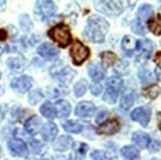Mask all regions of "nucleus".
I'll return each mask as SVG.
<instances>
[{"mask_svg":"<svg viewBox=\"0 0 161 160\" xmlns=\"http://www.w3.org/2000/svg\"><path fill=\"white\" fill-rule=\"evenodd\" d=\"M130 28H131V31L136 35H139V36H144L145 35V29L141 20H138V19L135 20L134 22L131 23Z\"/></svg>","mask_w":161,"mask_h":160,"instance_id":"nucleus-32","label":"nucleus"},{"mask_svg":"<svg viewBox=\"0 0 161 160\" xmlns=\"http://www.w3.org/2000/svg\"><path fill=\"white\" fill-rule=\"evenodd\" d=\"M151 160H160V159H158V158H152Z\"/></svg>","mask_w":161,"mask_h":160,"instance_id":"nucleus-47","label":"nucleus"},{"mask_svg":"<svg viewBox=\"0 0 161 160\" xmlns=\"http://www.w3.org/2000/svg\"><path fill=\"white\" fill-rule=\"evenodd\" d=\"M2 117H3V113L1 111V108H0V119H2Z\"/></svg>","mask_w":161,"mask_h":160,"instance_id":"nucleus-44","label":"nucleus"},{"mask_svg":"<svg viewBox=\"0 0 161 160\" xmlns=\"http://www.w3.org/2000/svg\"><path fill=\"white\" fill-rule=\"evenodd\" d=\"M64 129L68 131V133H72V134H78L82 130L83 127L81 124L75 121H67L64 124Z\"/></svg>","mask_w":161,"mask_h":160,"instance_id":"nucleus-29","label":"nucleus"},{"mask_svg":"<svg viewBox=\"0 0 161 160\" xmlns=\"http://www.w3.org/2000/svg\"><path fill=\"white\" fill-rule=\"evenodd\" d=\"M102 90H103V87L101 84H99V83H95V84H93L92 86H91V93L95 96L100 95Z\"/></svg>","mask_w":161,"mask_h":160,"instance_id":"nucleus-39","label":"nucleus"},{"mask_svg":"<svg viewBox=\"0 0 161 160\" xmlns=\"http://www.w3.org/2000/svg\"><path fill=\"white\" fill-rule=\"evenodd\" d=\"M109 28L110 25L106 19L98 15H93L88 19L83 36L92 43H102L109 32Z\"/></svg>","mask_w":161,"mask_h":160,"instance_id":"nucleus-1","label":"nucleus"},{"mask_svg":"<svg viewBox=\"0 0 161 160\" xmlns=\"http://www.w3.org/2000/svg\"><path fill=\"white\" fill-rule=\"evenodd\" d=\"M1 155H2V149L0 147V157H1Z\"/></svg>","mask_w":161,"mask_h":160,"instance_id":"nucleus-45","label":"nucleus"},{"mask_svg":"<svg viewBox=\"0 0 161 160\" xmlns=\"http://www.w3.org/2000/svg\"><path fill=\"white\" fill-rule=\"evenodd\" d=\"M47 35L60 47H66L71 43V34L69 32V28L64 24H58L53 27L47 32Z\"/></svg>","mask_w":161,"mask_h":160,"instance_id":"nucleus-2","label":"nucleus"},{"mask_svg":"<svg viewBox=\"0 0 161 160\" xmlns=\"http://www.w3.org/2000/svg\"><path fill=\"white\" fill-rule=\"evenodd\" d=\"M121 130V124L118 120L113 119L107 121L103 124H101L99 128L97 129L98 134L100 135H112L117 134Z\"/></svg>","mask_w":161,"mask_h":160,"instance_id":"nucleus-8","label":"nucleus"},{"mask_svg":"<svg viewBox=\"0 0 161 160\" xmlns=\"http://www.w3.org/2000/svg\"><path fill=\"white\" fill-rule=\"evenodd\" d=\"M58 127L53 123H47L42 128V136L46 141H53L58 135Z\"/></svg>","mask_w":161,"mask_h":160,"instance_id":"nucleus-14","label":"nucleus"},{"mask_svg":"<svg viewBox=\"0 0 161 160\" xmlns=\"http://www.w3.org/2000/svg\"><path fill=\"white\" fill-rule=\"evenodd\" d=\"M119 95H120V92L116 91L114 89L107 88L106 92L103 95V100L108 104H115L117 102Z\"/></svg>","mask_w":161,"mask_h":160,"instance_id":"nucleus-30","label":"nucleus"},{"mask_svg":"<svg viewBox=\"0 0 161 160\" xmlns=\"http://www.w3.org/2000/svg\"><path fill=\"white\" fill-rule=\"evenodd\" d=\"M151 109L149 107H138L136 108L130 114L132 121L137 122L142 127L146 128L150 121Z\"/></svg>","mask_w":161,"mask_h":160,"instance_id":"nucleus-6","label":"nucleus"},{"mask_svg":"<svg viewBox=\"0 0 161 160\" xmlns=\"http://www.w3.org/2000/svg\"><path fill=\"white\" fill-rule=\"evenodd\" d=\"M0 78H1V71H0Z\"/></svg>","mask_w":161,"mask_h":160,"instance_id":"nucleus-48","label":"nucleus"},{"mask_svg":"<svg viewBox=\"0 0 161 160\" xmlns=\"http://www.w3.org/2000/svg\"><path fill=\"white\" fill-rule=\"evenodd\" d=\"M122 48L128 55H130L137 48V41L130 36H125L122 41Z\"/></svg>","mask_w":161,"mask_h":160,"instance_id":"nucleus-18","label":"nucleus"},{"mask_svg":"<svg viewBox=\"0 0 161 160\" xmlns=\"http://www.w3.org/2000/svg\"><path fill=\"white\" fill-rule=\"evenodd\" d=\"M128 67H129V63L127 61H122V62H120L118 65H117V67H116V70L119 72V73H125L128 71Z\"/></svg>","mask_w":161,"mask_h":160,"instance_id":"nucleus-37","label":"nucleus"},{"mask_svg":"<svg viewBox=\"0 0 161 160\" xmlns=\"http://www.w3.org/2000/svg\"><path fill=\"white\" fill-rule=\"evenodd\" d=\"M121 154L125 160H138L139 159V151L136 147L127 145L121 149Z\"/></svg>","mask_w":161,"mask_h":160,"instance_id":"nucleus-20","label":"nucleus"},{"mask_svg":"<svg viewBox=\"0 0 161 160\" xmlns=\"http://www.w3.org/2000/svg\"><path fill=\"white\" fill-rule=\"evenodd\" d=\"M40 111L42 115L45 118H47V119L53 120L54 118L57 117V110H55V107L50 102H46L45 104H43Z\"/></svg>","mask_w":161,"mask_h":160,"instance_id":"nucleus-23","label":"nucleus"},{"mask_svg":"<svg viewBox=\"0 0 161 160\" xmlns=\"http://www.w3.org/2000/svg\"><path fill=\"white\" fill-rule=\"evenodd\" d=\"M42 124H43V122H42V120L40 119L39 117L33 116L26 122L25 129H26L27 133L29 135H35L40 131V130L42 128Z\"/></svg>","mask_w":161,"mask_h":160,"instance_id":"nucleus-13","label":"nucleus"},{"mask_svg":"<svg viewBox=\"0 0 161 160\" xmlns=\"http://www.w3.org/2000/svg\"><path fill=\"white\" fill-rule=\"evenodd\" d=\"M138 78L141 79V81L143 84H152L156 80V75L154 73L150 72L149 70H142L138 73Z\"/></svg>","mask_w":161,"mask_h":160,"instance_id":"nucleus-27","label":"nucleus"},{"mask_svg":"<svg viewBox=\"0 0 161 160\" xmlns=\"http://www.w3.org/2000/svg\"><path fill=\"white\" fill-rule=\"evenodd\" d=\"M72 144V137L69 135H61L53 143V149L58 152H64L70 148Z\"/></svg>","mask_w":161,"mask_h":160,"instance_id":"nucleus-16","label":"nucleus"},{"mask_svg":"<svg viewBox=\"0 0 161 160\" xmlns=\"http://www.w3.org/2000/svg\"><path fill=\"white\" fill-rule=\"evenodd\" d=\"M147 26H148V29L154 35H156V36L161 35V15L160 14H157L154 18L148 20Z\"/></svg>","mask_w":161,"mask_h":160,"instance_id":"nucleus-24","label":"nucleus"},{"mask_svg":"<svg viewBox=\"0 0 161 160\" xmlns=\"http://www.w3.org/2000/svg\"><path fill=\"white\" fill-rule=\"evenodd\" d=\"M117 58H117L116 53H114L113 52H104L101 53L102 62L106 67L113 65L117 61Z\"/></svg>","mask_w":161,"mask_h":160,"instance_id":"nucleus-28","label":"nucleus"},{"mask_svg":"<svg viewBox=\"0 0 161 160\" xmlns=\"http://www.w3.org/2000/svg\"><path fill=\"white\" fill-rule=\"evenodd\" d=\"M88 73L91 76V78L94 82H99L105 78V75H106V71L98 63H90L88 65Z\"/></svg>","mask_w":161,"mask_h":160,"instance_id":"nucleus-12","label":"nucleus"},{"mask_svg":"<svg viewBox=\"0 0 161 160\" xmlns=\"http://www.w3.org/2000/svg\"><path fill=\"white\" fill-rule=\"evenodd\" d=\"M55 110H57V115L59 118H65L70 114L71 107L66 100H58L55 103Z\"/></svg>","mask_w":161,"mask_h":160,"instance_id":"nucleus-19","label":"nucleus"},{"mask_svg":"<svg viewBox=\"0 0 161 160\" xmlns=\"http://www.w3.org/2000/svg\"><path fill=\"white\" fill-rule=\"evenodd\" d=\"M137 50L139 51V54L136 58V64L142 65L147 60L153 51V44L149 40H142L137 41Z\"/></svg>","mask_w":161,"mask_h":160,"instance_id":"nucleus-5","label":"nucleus"},{"mask_svg":"<svg viewBox=\"0 0 161 160\" xmlns=\"http://www.w3.org/2000/svg\"><path fill=\"white\" fill-rule=\"evenodd\" d=\"M33 85V79L27 75H23L19 78L12 80L11 86L19 93H26Z\"/></svg>","mask_w":161,"mask_h":160,"instance_id":"nucleus-9","label":"nucleus"},{"mask_svg":"<svg viewBox=\"0 0 161 160\" xmlns=\"http://www.w3.org/2000/svg\"><path fill=\"white\" fill-rule=\"evenodd\" d=\"M87 90V86H86V82L85 80H80L76 83V85L74 86V93L76 97H81L85 94Z\"/></svg>","mask_w":161,"mask_h":160,"instance_id":"nucleus-33","label":"nucleus"},{"mask_svg":"<svg viewBox=\"0 0 161 160\" xmlns=\"http://www.w3.org/2000/svg\"><path fill=\"white\" fill-rule=\"evenodd\" d=\"M160 142L159 141H153L151 144H150V147H149V150L151 151V152H156V151H158L159 149H160Z\"/></svg>","mask_w":161,"mask_h":160,"instance_id":"nucleus-40","label":"nucleus"},{"mask_svg":"<svg viewBox=\"0 0 161 160\" xmlns=\"http://www.w3.org/2000/svg\"><path fill=\"white\" fill-rule=\"evenodd\" d=\"M37 4L40 12L45 16H51L52 14L55 12V9H57L54 3L52 1H39Z\"/></svg>","mask_w":161,"mask_h":160,"instance_id":"nucleus-22","label":"nucleus"},{"mask_svg":"<svg viewBox=\"0 0 161 160\" xmlns=\"http://www.w3.org/2000/svg\"><path fill=\"white\" fill-rule=\"evenodd\" d=\"M95 9L108 16H119L124 11L121 1H95Z\"/></svg>","mask_w":161,"mask_h":160,"instance_id":"nucleus-3","label":"nucleus"},{"mask_svg":"<svg viewBox=\"0 0 161 160\" xmlns=\"http://www.w3.org/2000/svg\"><path fill=\"white\" fill-rule=\"evenodd\" d=\"M131 140L139 148L144 149L149 145L150 143V137L147 134L143 133V131H136L132 134Z\"/></svg>","mask_w":161,"mask_h":160,"instance_id":"nucleus-15","label":"nucleus"},{"mask_svg":"<svg viewBox=\"0 0 161 160\" xmlns=\"http://www.w3.org/2000/svg\"><path fill=\"white\" fill-rule=\"evenodd\" d=\"M108 115H109V111L107 110V109H102L99 113H98V115H97V117H96V123H98V124H101V123H103L105 120L107 119V117H108Z\"/></svg>","mask_w":161,"mask_h":160,"instance_id":"nucleus-36","label":"nucleus"},{"mask_svg":"<svg viewBox=\"0 0 161 160\" xmlns=\"http://www.w3.org/2000/svg\"><path fill=\"white\" fill-rule=\"evenodd\" d=\"M42 98V95L40 93V91H34L31 96H30V103L32 105H35V104H37Z\"/></svg>","mask_w":161,"mask_h":160,"instance_id":"nucleus-38","label":"nucleus"},{"mask_svg":"<svg viewBox=\"0 0 161 160\" xmlns=\"http://www.w3.org/2000/svg\"><path fill=\"white\" fill-rule=\"evenodd\" d=\"M43 160H52V159L51 158H44Z\"/></svg>","mask_w":161,"mask_h":160,"instance_id":"nucleus-46","label":"nucleus"},{"mask_svg":"<svg viewBox=\"0 0 161 160\" xmlns=\"http://www.w3.org/2000/svg\"><path fill=\"white\" fill-rule=\"evenodd\" d=\"M7 65L9 66L11 70L21 71L24 69L23 67L25 65V61L23 58H11L7 60Z\"/></svg>","mask_w":161,"mask_h":160,"instance_id":"nucleus-25","label":"nucleus"},{"mask_svg":"<svg viewBox=\"0 0 161 160\" xmlns=\"http://www.w3.org/2000/svg\"><path fill=\"white\" fill-rule=\"evenodd\" d=\"M153 13L152 7L149 4H143L138 9V17L139 20H147Z\"/></svg>","mask_w":161,"mask_h":160,"instance_id":"nucleus-31","label":"nucleus"},{"mask_svg":"<svg viewBox=\"0 0 161 160\" xmlns=\"http://www.w3.org/2000/svg\"><path fill=\"white\" fill-rule=\"evenodd\" d=\"M3 92H4V90H3V88H2V87H0V96H1V95L3 94Z\"/></svg>","mask_w":161,"mask_h":160,"instance_id":"nucleus-43","label":"nucleus"},{"mask_svg":"<svg viewBox=\"0 0 161 160\" xmlns=\"http://www.w3.org/2000/svg\"><path fill=\"white\" fill-rule=\"evenodd\" d=\"M123 84H124V82H123L122 78L118 77V76H112V77L108 78L107 81H106L107 88L114 89V90H116V91H118V92L122 91Z\"/></svg>","mask_w":161,"mask_h":160,"instance_id":"nucleus-26","label":"nucleus"},{"mask_svg":"<svg viewBox=\"0 0 161 160\" xmlns=\"http://www.w3.org/2000/svg\"><path fill=\"white\" fill-rule=\"evenodd\" d=\"M91 157H92L93 160H113L112 158L108 157V155L105 153L104 151H101V150L93 151L92 154H91Z\"/></svg>","mask_w":161,"mask_h":160,"instance_id":"nucleus-35","label":"nucleus"},{"mask_svg":"<svg viewBox=\"0 0 161 160\" xmlns=\"http://www.w3.org/2000/svg\"><path fill=\"white\" fill-rule=\"evenodd\" d=\"M7 38V33L5 30L0 29V41H4Z\"/></svg>","mask_w":161,"mask_h":160,"instance_id":"nucleus-41","label":"nucleus"},{"mask_svg":"<svg viewBox=\"0 0 161 160\" xmlns=\"http://www.w3.org/2000/svg\"><path fill=\"white\" fill-rule=\"evenodd\" d=\"M96 107L92 102H88V101H83L80 102L75 108V115L79 116L81 118H85V117H91L93 116L95 113Z\"/></svg>","mask_w":161,"mask_h":160,"instance_id":"nucleus-11","label":"nucleus"},{"mask_svg":"<svg viewBox=\"0 0 161 160\" xmlns=\"http://www.w3.org/2000/svg\"><path fill=\"white\" fill-rule=\"evenodd\" d=\"M8 51V47L5 45H0V54H2L3 52Z\"/></svg>","mask_w":161,"mask_h":160,"instance_id":"nucleus-42","label":"nucleus"},{"mask_svg":"<svg viewBox=\"0 0 161 160\" xmlns=\"http://www.w3.org/2000/svg\"><path fill=\"white\" fill-rule=\"evenodd\" d=\"M8 148L15 156L25 157L28 155V147L26 143L19 138H12L8 141Z\"/></svg>","mask_w":161,"mask_h":160,"instance_id":"nucleus-7","label":"nucleus"},{"mask_svg":"<svg viewBox=\"0 0 161 160\" xmlns=\"http://www.w3.org/2000/svg\"><path fill=\"white\" fill-rule=\"evenodd\" d=\"M38 53L48 60H55L58 58V50L53 45L45 43L38 47Z\"/></svg>","mask_w":161,"mask_h":160,"instance_id":"nucleus-10","label":"nucleus"},{"mask_svg":"<svg viewBox=\"0 0 161 160\" xmlns=\"http://www.w3.org/2000/svg\"><path fill=\"white\" fill-rule=\"evenodd\" d=\"M136 100V94L135 91H129L128 93H125L123 98L121 100V108L123 110H129L131 108V106L134 105L135 102Z\"/></svg>","mask_w":161,"mask_h":160,"instance_id":"nucleus-21","label":"nucleus"},{"mask_svg":"<svg viewBox=\"0 0 161 160\" xmlns=\"http://www.w3.org/2000/svg\"><path fill=\"white\" fill-rule=\"evenodd\" d=\"M160 3H161V2H160Z\"/></svg>","mask_w":161,"mask_h":160,"instance_id":"nucleus-49","label":"nucleus"},{"mask_svg":"<svg viewBox=\"0 0 161 160\" xmlns=\"http://www.w3.org/2000/svg\"><path fill=\"white\" fill-rule=\"evenodd\" d=\"M70 55L74 64L81 65L90 57V50L89 47L84 46L81 41H76L70 48Z\"/></svg>","mask_w":161,"mask_h":160,"instance_id":"nucleus-4","label":"nucleus"},{"mask_svg":"<svg viewBox=\"0 0 161 160\" xmlns=\"http://www.w3.org/2000/svg\"><path fill=\"white\" fill-rule=\"evenodd\" d=\"M143 94H144V96L148 97L150 99H155L159 94V87L155 84H153V85L146 88L143 91Z\"/></svg>","mask_w":161,"mask_h":160,"instance_id":"nucleus-34","label":"nucleus"},{"mask_svg":"<svg viewBox=\"0 0 161 160\" xmlns=\"http://www.w3.org/2000/svg\"><path fill=\"white\" fill-rule=\"evenodd\" d=\"M88 150V145L83 142H76L73 145V150L70 160H82Z\"/></svg>","mask_w":161,"mask_h":160,"instance_id":"nucleus-17","label":"nucleus"}]
</instances>
